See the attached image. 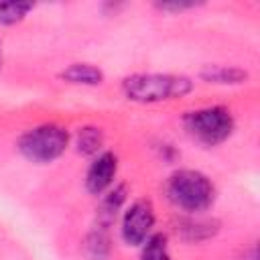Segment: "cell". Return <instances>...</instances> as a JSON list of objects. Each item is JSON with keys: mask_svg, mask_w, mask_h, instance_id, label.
Segmentation results:
<instances>
[{"mask_svg": "<svg viewBox=\"0 0 260 260\" xmlns=\"http://www.w3.org/2000/svg\"><path fill=\"white\" fill-rule=\"evenodd\" d=\"M32 8L30 2H0V24L20 22Z\"/></svg>", "mask_w": 260, "mask_h": 260, "instance_id": "5bb4252c", "label": "cell"}, {"mask_svg": "<svg viewBox=\"0 0 260 260\" xmlns=\"http://www.w3.org/2000/svg\"><path fill=\"white\" fill-rule=\"evenodd\" d=\"M167 195L179 209L189 213H199L213 203L215 189L213 183L203 173L193 169H181L169 177Z\"/></svg>", "mask_w": 260, "mask_h": 260, "instance_id": "7a4b0ae2", "label": "cell"}, {"mask_svg": "<svg viewBox=\"0 0 260 260\" xmlns=\"http://www.w3.org/2000/svg\"><path fill=\"white\" fill-rule=\"evenodd\" d=\"M201 79L207 83H219V85H238L248 79V73L240 67H228V65H205L201 69Z\"/></svg>", "mask_w": 260, "mask_h": 260, "instance_id": "ba28073f", "label": "cell"}, {"mask_svg": "<svg viewBox=\"0 0 260 260\" xmlns=\"http://www.w3.org/2000/svg\"><path fill=\"white\" fill-rule=\"evenodd\" d=\"M102 142H104V134L95 126H83V128H79L77 138H75L77 152H81V154H95L100 150Z\"/></svg>", "mask_w": 260, "mask_h": 260, "instance_id": "7c38bea8", "label": "cell"}, {"mask_svg": "<svg viewBox=\"0 0 260 260\" xmlns=\"http://www.w3.org/2000/svg\"><path fill=\"white\" fill-rule=\"evenodd\" d=\"M191 89L193 81L189 77L173 73H134L122 81L124 95L138 104H156L183 98Z\"/></svg>", "mask_w": 260, "mask_h": 260, "instance_id": "6da1fadb", "label": "cell"}, {"mask_svg": "<svg viewBox=\"0 0 260 260\" xmlns=\"http://www.w3.org/2000/svg\"><path fill=\"white\" fill-rule=\"evenodd\" d=\"M195 4H183V2H173V4H167V2H162V4H156V8H160V10H173V12H181V10H187V8H193Z\"/></svg>", "mask_w": 260, "mask_h": 260, "instance_id": "9a60e30c", "label": "cell"}, {"mask_svg": "<svg viewBox=\"0 0 260 260\" xmlns=\"http://www.w3.org/2000/svg\"><path fill=\"white\" fill-rule=\"evenodd\" d=\"M59 77L73 85H100L104 81V71L91 63H71Z\"/></svg>", "mask_w": 260, "mask_h": 260, "instance_id": "52a82bcc", "label": "cell"}, {"mask_svg": "<svg viewBox=\"0 0 260 260\" xmlns=\"http://www.w3.org/2000/svg\"><path fill=\"white\" fill-rule=\"evenodd\" d=\"M118 171V156L114 152H102L89 165L85 175V187L93 195H102L114 181Z\"/></svg>", "mask_w": 260, "mask_h": 260, "instance_id": "8992f818", "label": "cell"}, {"mask_svg": "<svg viewBox=\"0 0 260 260\" xmlns=\"http://www.w3.org/2000/svg\"><path fill=\"white\" fill-rule=\"evenodd\" d=\"M69 144L67 128L59 124H41L26 130L18 138V150L24 158L45 165L59 158Z\"/></svg>", "mask_w": 260, "mask_h": 260, "instance_id": "3957f363", "label": "cell"}, {"mask_svg": "<svg viewBox=\"0 0 260 260\" xmlns=\"http://www.w3.org/2000/svg\"><path fill=\"white\" fill-rule=\"evenodd\" d=\"M154 225V207L146 199L134 201L122 219V238L130 246L144 244V240L150 236V230Z\"/></svg>", "mask_w": 260, "mask_h": 260, "instance_id": "5b68a950", "label": "cell"}, {"mask_svg": "<svg viewBox=\"0 0 260 260\" xmlns=\"http://www.w3.org/2000/svg\"><path fill=\"white\" fill-rule=\"evenodd\" d=\"M124 199H126V185H118L112 191H108V195H104V199L100 203V209H98V219H100L102 228H108L114 221V217H116L118 209L122 207Z\"/></svg>", "mask_w": 260, "mask_h": 260, "instance_id": "9c48e42d", "label": "cell"}, {"mask_svg": "<svg viewBox=\"0 0 260 260\" xmlns=\"http://www.w3.org/2000/svg\"><path fill=\"white\" fill-rule=\"evenodd\" d=\"M108 228H95L87 240H85V254L91 260H104L110 254V238H108Z\"/></svg>", "mask_w": 260, "mask_h": 260, "instance_id": "8fae6325", "label": "cell"}, {"mask_svg": "<svg viewBox=\"0 0 260 260\" xmlns=\"http://www.w3.org/2000/svg\"><path fill=\"white\" fill-rule=\"evenodd\" d=\"M187 132L205 146H215L228 140L234 132V116L223 106H209L193 110L185 116Z\"/></svg>", "mask_w": 260, "mask_h": 260, "instance_id": "277c9868", "label": "cell"}, {"mask_svg": "<svg viewBox=\"0 0 260 260\" xmlns=\"http://www.w3.org/2000/svg\"><path fill=\"white\" fill-rule=\"evenodd\" d=\"M140 260H171L169 244L165 234H152L144 240Z\"/></svg>", "mask_w": 260, "mask_h": 260, "instance_id": "4fadbf2b", "label": "cell"}, {"mask_svg": "<svg viewBox=\"0 0 260 260\" xmlns=\"http://www.w3.org/2000/svg\"><path fill=\"white\" fill-rule=\"evenodd\" d=\"M181 230L183 238L189 242H199L205 238H211L217 232V221L215 219H197V221H185L181 228H177V232Z\"/></svg>", "mask_w": 260, "mask_h": 260, "instance_id": "30bf717a", "label": "cell"}]
</instances>
